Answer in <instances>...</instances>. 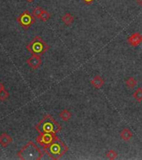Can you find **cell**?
I'll return each instance as SVG.
<instances>
[{
    "label": "cell",
    "instance_id": "6da1fadb",
    "mask_svg": "<svg viewBox=\"0 0 142 160\" xmlns=\"http://www.w3.org/2000/svg\"><path fill=\"white\" fill-rule=\"evenodd\" d=\"M43 150L52 159H59L67 153L68 147L62 140L56 138L51 144L43 147Z\"/></svg>",
    "mask_w": 142,
    "mask_h": 160
},
{
    "label": "cell",
    "instance_id": "7a4b0ae2",
    "mask_svg": "<svg viewBox=\"0 0 142 160\" xmlns=\"http://www.w3.org/2000/svg\"><path fill=\"white\" fill-rule=\"evenodd\" d=\"M36 128L39 134H43V133L56 134L61 130L62 128H61V125L54 120V118L51 115H47L37 125Z\"/></svg>",
    "mask_w": 142,
    "mask_h": 160
},
{
    "label": "cell",
    "instance_id": "3957f363",
    "mask_svg": "<svg viewBox=\"0 0 142 160\" xmlns=\"http://www.w3.org/2000/svg\"><path fill=\"white\" fill-rule=\"evenodd\" d=\"M43 156V152L39 149V148L38 146L32 143V142H29L27 143L26 146L18 153V157L20 159H28V160H38L41 159Z\"/></svg>",
    "mask_w": 142,
    "mask_h": 160
},
{
    "label": "cell",
    "instance_id": "277c9868",
    "mask_svg": "<svg viewBox=\"0 0 142 160\" xmlns=\"http://www.w3.org/2000/svg\"><path fill=\"white\" fill-rule=\"evenodd\" d=\"M27 48L32 54L40 55L48 50L49 46L40 37L37 36L31 41V43L27 45Z\"/></svg>",
    "mask_w": 142,
    "mask_h": 160
},
{
    "label": "cell",
    "instance_id": "5b68a950",
    "mask_svg": "<svg viewBox=\"0 0 142 160\" xmlns=\"http://www.w3.org/2000/svg\"><path fill=\"white\" fill-rule=\"evenodd\" d=\"M18 21H19V24L23 27L24 29H28L34 22V19L32 18V14L28 11L26 10L18 18Z\"/></svg>",
    "mask_w": 142,
    "mask_h": 160
},
{
    "label": "cell",
    "instance_id": "8992f818",
    "mask_svg": "<svg viewBox=\"0 0 142 160\" xmlns=\"http://www.w3.org/2000/svg\"><path fill=\"white\" fill-rule=\"evenodd\" d=\"M56 138V134L54 133H43L39 134V136L37 138V143L41 146H47L53 142Z\"/></svg>",
    "mask_w": 142,
    "mask_h": 160
},
{
    "label": "cell",
    "instance_id": "52a82bcc",
    "mask_svg": "<svg viewBox=\"0 0 142 160\" xmlns=\"http://www.w3.org/2000/svg\"><path fill=\"white\" fill-rule=\"evenodd\" d=\"M127 43L132 47H136L142 43V35L140 33H135L127 38Z\"/></svg>",
    "mask_w": 142,
    "mask_h": 160
},
{
    "label": "cell",
    "instance_id": "ba28073f",
    "mask_svg": "<svg viewBox=\"0 0 142 160\" xmlns=\"http://www.w3.org/2000/svg\"><path fill=\"white\" fill-rule=\"evenodd\" d=\"M27 64L29 65L33 69H37L42 65V59L39 55L37 54H32V56L30 59H27Z\"/></svg>",
    "mask_w": 142,
    "mask_h": 160
},
{
    "label": "cell",
    "instance_id": "9c48e42d",
    "mask_svg": "<svg viewBox=\"0 0 142 160\" xmlns=\"http://www.w3.org/2000/svg\"><path fill=\"white\" fill-rule=\"evenodd\" d=\"M105 83V80L103 78H102L100 75H97L91 79V84L95 88H101L102 86L104 85Z\"/></svg>",
    "mask_w": 142,
    "mask_h": 160
},
{
    "label": "cell",
    "instance_id": "30bf717a",
    "mask_svg": "<svg viewBox=\"0 0 142 160\" xmlns=\"http://www.w3.org/2000/svg\"><path fill=\"white\" fill-rule=\"evenodd\" d=\"M13 141V139L11 138L8 133H3L0 136V144L2 147H7L8 144H10Z\"/></svg>",
    "mask_w": 142,
    "mask_h": 160
},
{
    "label": "cell",
    "instance_id": "8fae6325",
    "mask_svg": "<svg viewBox=\"0 0 142 160\" xmlns=\"http://www.w3.org/2000/svg\"><path fill=\"white\" fill-rule=\"evenodd\" d=\"M132 137H133V133L132 132L129 128H125L123 130L121 131V138L123 139L124 141H129V140H131L132 139Z\"/></svg>",
    "mask_w": 142,
    "mask_h": 160
},
{
    "label": "cell",
    "instance_id": "7c38bea8",
    "mask_svg": "<svg viewBox=\"0 0 142 160\" xmlns=\"http://www.w3.org/2000/svg\"><path fill=\"white\" fill-rule=\"evenodd\" d=\"M62 21L63 22V24H64L65 25L70 26V25H72L73 22H74V17H73L71 13H67L62 17Z\"/></svg>",
    "mask_w": 142,
    "mask_h": 160
},
{
    "label": "cell",
    "instance_id": "4fadbf2b",
    "mask_svg": "<svg viewBox=\"0 0 142 160\" xmlns=\"http://www.w3.org/2000/svg\"><path fill=\"white\" fill-rule=\"evenodd\" d=\"M59 116H60V118H61L63 121L67 122V121L71 118V117H72V113H71L67 109H63L62 112H60Z\"/></svg>",
    "mask_w": 142,
    "mask_h": 160
},
{
    "label": "cell",
    "instance_id": "5bb4252c",
    "mask_svg": "<svg viewBox=\"0 0 142 160\" xmlns=\"http://www.w3.org/2000/svg\"><path fill=\"white\" fill-rule=\"evenodd\" d=\"M133 98L136 100L138 103L142 102V88H138L133 93Z\"/></svg>",
    "mask_w": 142,
    "mask_h": 160
},
{
    "label": "cell",
    "instance_id": "9a60e30c",
    "mask_svg": "<svg viewBox=\"0 0 142 160\" xmlns=\"http://www.w3.org/2000/svg\"><path fill=\"white\" fill-rule=\"evenodd\" d=\"M137 81L133 77H130L126 80V85L130 88H133L135 86H136Z\"/></svg>",
    "mask_w": 142,
    "mask_h": 160
},
{
    "label": "cell",
    "instance_id": "2e32d148",
    "mask_svg": "<svg viewBox=\"0 0 142 160\" xmlns=\"http://www.w3.org/2000/svg\"><path fill=\"white\" fill-rule=\"evenodd\" d=\"M106 157L108 159H115L118 157V153L115 150L111 149L106 153Z\"/></svg>",
    "mask_w": 142,
    "mask_h": 160
},
{
    "label": "cell",
    "instance_id": "e0dca14e",
    "mask_svg": "<svg viewBox=\"0 0 142 160\" xmlns=\"http://www.w3.org/2000/svg\"><path fill=\"white\" fill-rule=\"evenodd\" d=\"M43 9L40 7H36V8L32 10V15L34 17H36L37 19H39L41 16V14L43 13Z\"/></svg>",
    "mask_w": 142,
    "mask_h": 160
},
{
    "label": "cell",
    "instance_id": "ac0fdd59",
    "mask_svg": "<svg viewBox=\"0 0 142 160\" xmlns=\"http://www.w3.org/2000/svg\"><path fill=\"white\" fill-rule=\"evenodd\" d=\"M8 97H9V93H8V91H6L5 89L0 91V100L1 101H4L7 99H8Z\"/></svg>",
    "mask_w": 142,
    "mask_h": 160
},
{
    "label": "cell",
    "instance_id": "d6986e66",
    "mask_svg": "<svg viewBox=\"0 0 142 160\" xmlns=\"http://www.w3.org/2000/svg\"><path fill=\"white\" fill-rule=\"evenodd\" d=\"M50 16H51V15H50V13H49L48 11L43 10V13H42V14H41V16H40V18H39V19H40L42 21L44 22V21H47V20H48V19L50 18Z\"/></svg>",
    "mask_w": 142,
    "mask_h": 160
},
{
    "label": "cell",
    "instance_id": "ffe728a7",
    "mask_svg": "<svg viewBox=\"0 0 142 160\" xmlns=\"http://www.w3.org/2000/svg\"><path fill=\"white\" fill-rule=\"evenodd\" d=\"M84 3H86V5H91V3H93L95 0H82Z\"/></svg>",
    "mask_w": 142,
    "mask_h": 160
},
{
    "label": "cell",
    "instance_id": "44dd1931",
    "mask_svg": "<svg viewBox=\"0 0 142 160\" xmlns=\"http://www.w3.org/2000/svg\"><path fill=\"white\" fill-rule=\"evenodd\" d=\"M136 2L140 7H142V0H136Z\"/></svg>",
    "mask_w": 142,
    "mask_h": 160
},
{
    "label": "cell",
    "instance_id": "7402d4cb",
    "mask_svg": "<svg viewBox=\"0 0 142 160\" xmlns=\"http://www.w3.org/2000/svg\"><path fill=\"white\" fill-rule=\"evenodd\" d=\"M3 89H4V86H3V83L0 82V91H2Z\"/></svg>",
    "mask_w": 142,
    "mask_h": 160
},
{
    "label": "cell",
    "instance_id": "603a6c76",
    "mask_svg": "<svg viewBox=\"0 0 142 160\" xmlns=\"http://www.w3.org/2000/svg\"><path fill=\"white\" fill-rule=\"evenodd\" d=\"M27 2H29V3H32V1H34V0H27Z\"/></svg>",
    "mask_w": 142,
    "mask_h": 160
}]
</instances>
